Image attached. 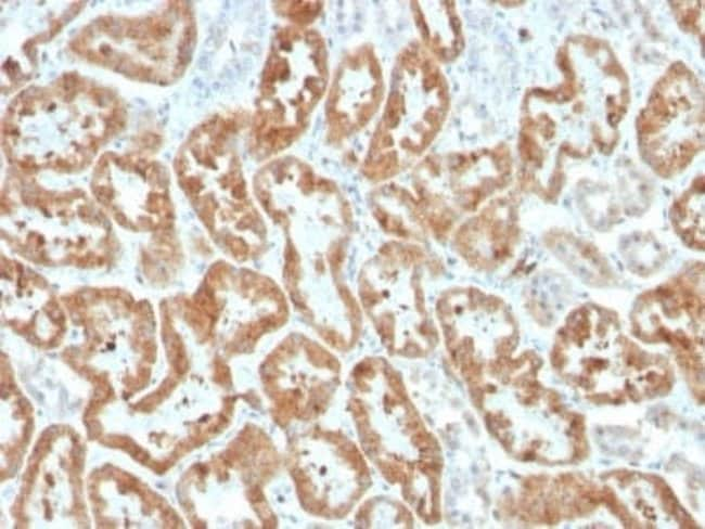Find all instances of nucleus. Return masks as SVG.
I'll return each instance as SVG.
<instances>
[{
	"mask_svg": "<svg viewBox=\"0 0 705 529\" xmlns=\"http://www.w3.org/2000/svg\"><path fill=\"white\" fill-rule=\"evenodd\" d=\"M563 82L544 92L547 139L566 157L587 156L593 147L611 149L629 103L626 73L605 42L588 37L568 40L561 49Z\"/></svg>",
	"mask_w": 705,
	"mask_h": 529,
	"instance_id": "1",
	"label": "nucleus"
},
{
	"mask_svg": "<svg viewBox=\"0 0 705 529\" xmlns=\"http://www.w3.org/2000/svg\"><path fill=\"white\" fill-rule=\"evenodd\" d=\"M644 160L663 177L683 170L704 142V92L683 63L672 64L656 82L637 119Z\"/></svg>",
	"mask_w": 705,
	"mask_h": 529,
	"instance_id": "2",
	"label": "nucleus"
},
{
	"mask_svg": "<svg viewBox=\"0 0 705 529\" xmlns=\"http://www.w3.org/2000/svg\"><path fill=\"white\" fill-rule=\"evenodd\" d=\"M316 40L297 33L277 39L269 56L261 87V113L257 126H302L324 79L321 48Z\"/></svg>",
	"mask_w": 705,
	"mask_h": 529,
	"instance_id": "3",
	"label": "nucleus"
},
{
	"mask_svg": "<svg viewBox=\"0 0 705 529\" xmlns=\"http://www.w3.org/2000/svg\"><path fill=\"white\" fill-rule=\"evenodd\" d=\"M179 12L156 14L142 20L112 18L97 22L82 41L92 44L129 43L134 52L124 73L143 79L165 78L177 74L183 64L182 54L191 47V26Z\"/></svg>",
	"mask_w": 705,
	"mask_h": 529,
	"instance_id": "4",
	"label": "nucleus"
},
{
	"mask_svg": "<svg viewBox=\"0 0 705 529\" xmlns=\"http://www.w3.org/2000/svg\"><path fill=\"white\" fill-rule=\"evenodd\" d=\"M675 231L696 249L704 247V178L698 177L674 203L670 211Z\"/></svg>",
	"mask_w": 705,
	"mask_h": 529,
	"instance_id": "5",
	"label": "nucleus"
},
{
	"mask_svg": "<svg viewBox=\"0 0 705 529\" xmlns=\"http://www.w3.org/2000/svg\"><path fill=\"white\" fill-rule=\"evenodd\" d=\"M674 12L678 24L693 34L704 33V1L674 2Z\"/></svg>",
	"mask_w": 705,
	"mask_h": 529,
	"instance_id": "6",
	"label": "nucleus"
}]
</instances>
